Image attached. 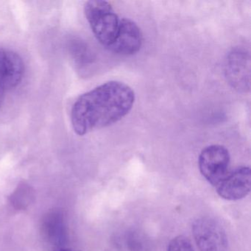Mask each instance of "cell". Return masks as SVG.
Listing matches in <instances>:
<instances>
[{
  "label": "cell",
  "instance_id": "7c38bea8",
  "mask_svg": "<svg viewBox=\"0 0 251 251\" xmlns=\"http://www.w3.org/2000/svg\"><path fill=\"white\" fill-rule=\"evenodd\" d=\"M73 251V250H70V249H63V250H60V251Z\"/></svg>",
  "mask_w": 251,
  "mask_h": 251
},
{
  "label": "cell",
  "instance_id": "30bf717a",
  "mask_svg": "<svg viewBox=\"0 0 251 251\" xmlns=\"http://www.w3.org/2000/svg\"><path fill=\"white\" fill-rule=\"evenodd\" d=\"M167 251H195L190 241L183 236L174 238L170 242Z\"/></svg>",
  "mask_w": 251,
  "mask_h": 251
},
{
  "label": "cell",
  "instance_id": "5b68a950",
  "mask_svg": "<svg viewBox=\"0 0 251 251\" xmlns=\"http://www.w3.org/2000/svg\"><path fill=\"white\" fill-rule=\"evenodd\" d=\"M225 73L229 84L238 92L246 93L251 85V56L242 48H236L227 55Z\"/></svg>",
  "mask_w": 251,
  "mask_h": 251
},
{
  "label": "cell",
  "instance_id": "9c48e42d",
  "mask_svg": "<svg viewBox=\"0 0 251 251\" xmlns=\"http://www.w3.org/2000/svg\"><path fill=\"white\" fill-rule=\"evenodd\" d=\"M72 54L74 55L75 60L81 66L87 65L92 61V54L88 47L82 42H75L72 46Z\"/></svg>",
  "mask_w": 251,
  "mask_h": 251
},
{
  "label": "cell",
  "instance_id": "3957f363",
  "mask_svg": "<svg viewBox=\"0 0 251 251\" xmlns=\"http://www.w3.org/2000/svg\"><path fill=\"white\" fill-rule=\"evenodd\" d=\"M201 174L214 186H217L228 173L230 155L222 145H214L202 150L199 156Z\"/></svg>",
  "mask_w": 251,
  "mask_h": 251
},
{
  "label": "cell",
  "instance_id": "6da1fadb",
  "mask_svg": "<svg viewBox=\"0 0 251 251\" xmlns=\"http://www.w3.org/2000/svg\"><path fill=\"white\" fill-rule=\"evenodd\" d=\"M133 89L120 81H109L83 94L71 111L76 134L84 136L95 129L108 127L126 117L133 108Z\"/></svg>",
  "mask_w": 251,
  "mask_h": 251
},
{
  "label": "cell",
  "instance_id": "277c9868",
  "mask_svg": "<svg viewBox=\"0 0 251 251\" xmlns=\"http://www.w3.org/2000/svg\"><path fill=\"white\" fill-rule=\"evenodd\" d=\"M192 233L200 251H227L226 232L216 220L198 219L192 226Z\"/></svg>",
  "mask_w": 251,
  "mask_h": 251
},
{
  "label": "cell",
  "instance_id": "ba28073f",
  "mask_svg": "<svg viewBox=\"0 0 251 251\" xmlns=\"http://www.w3.org/2000/svg\"><path fill=\"white\" fill-rule=\"evenodd\" d=\"M25 74V64L19 54L10 50L0 48V77L8 90L21 83Z\"/></svg>",
  "mask_w": 251,
  "mask_h": 251
},
{
  "label": "cell",
  "instance_id": "8992f818",
  "mask_svg": "<svg viewBox=\"0 0 251 251\" xmlns=\"http://www.w3.org/2000/svg\"><path fill=\"white\" fill-rule=\"evenodd\" d=\"M142 40L143 37L139 26L131 20L123 19L120 20L114 41L107 48L120 55H133L141 49Z\"/></svg>",
  "mask_w": 251,
  "mask_h": 251
},
{
  "label": "cell",
  "instance_id": "52a82bcc",
  "mask_svg": "<svg viewBox=\"0 0 251 251\" xmlns=\"http://www.w3.org/2000/svg\"><path fill=\"white\" fill-rule=\"evenodd\" d=\"M251 173L249 167L236 169L217 185V193L223 199L237 201L245 198L251 191Z\"/></svg>",
  "mask_w": 251,
  "mask_h": 251
},
{
  "label": "cell",
  "instance_id": "8fae6325",
  "mask_svg": "<svg viewBox=\"0 0 251 251\" xmlns=\"http://www.w3.org/2000/svg\"><path fill=\"white\" fill-rule=\"evenodd\" d=\"M8 89L7 87L6 84H5V81L3 79L0 77V108L2 106V103H3L4 100L5 98V94L8 92Z\"/></svg>",
  "mask_w": 251,
  "mask_h": 251
},
{
  "label": "cell",
  "instance_id": "7a4b0ae2",
  "mask_svg": "<svg viewBox=\"0 0 251 251\" xmlns=\"http://www.w3.org/2000/svg\"><path fill=\"white\" fill-rule=\"evenodd\" d=\"M84 14L98 42L108 48L115 38L120 22L111 4L103 0L88 1Z\"/></svg>",
  "mask_w": 251,
  "mask_h": 251
}]
</instances>
